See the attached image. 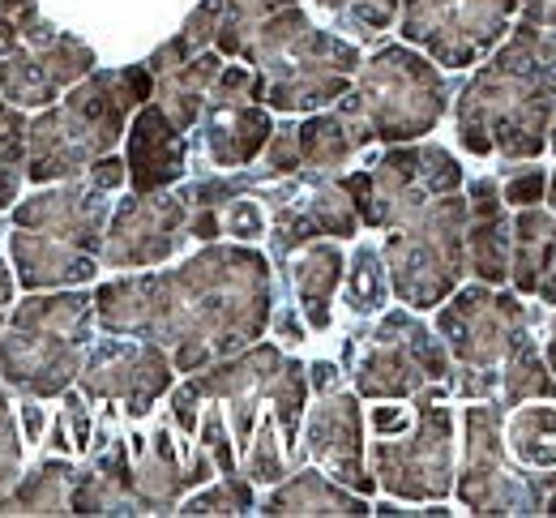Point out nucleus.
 Listing matches in <instances>:
<instances>
[{
	"mask_svg": "<svg viewBox=\"0 0 556 518\" xmlns=\"http://www.w3.org/2000/svg\"><path fill=\"white\" fill-rule=\"evenodd\" d=\"M90 296L103 334L150 339L189 377L270 334L278 283L266 249L210 240L172 270H121Z\"/></svg>",
	"mask_w": 556,
	"mask_h": 518,
	"instance_id": "1",
	"label": "nucleus"
},
{
	"mask_svg": "<svg viewBox=\"0 0 556 518\" xmlns=\"http://www.w3.org/2000/svg\"><path fill=\"white\" fill-rule=\"evenodd\" d=\"M454 90V134L476 159H544L556 116V30L514 17L509 35Z\"/></svg>",
	"mask_w": 556,
	"mask_h": 518,
	"instance_id": "2",
	"label": "nucleus"
},
{
	"mask_svg": "<svg viewBox=\"0 0 556 518\" xmlns=\"http://www.w3.org/2000/svg\"><path fill=\"white\" fill-rule=\"evenodd\" d=\"M125 185V159L112 150L81 176L35 185L13 202L9 215V262L22 292L86 288L99 279V249L112 219V193Z\"/></svg>",
	"mask_w": 556,
	"mask_h": 518,
	"instance_id": "3",
	"label": "nucleus"
},
{
	"mask_svg": "<svg viewBox=\"0 0 556 518\" xmlns=\"http://www.w3.org/2000/svg\"><path fill=\"white\" fill-rule=\"evenodd\" d=\"M154 94V77L141 65L90 70L81 81L39 108L26 129V180L52 185L81 176L94 159L121 150L129 116Z\"/></svg>",
	"mask_w": 556,
	"mask_h": 518,
	"instance_id": "4",
	"label": "nucleus"
},
{
	"mask_svg": "<svg viewBox=\"0 0 556 518\" xmlns=\"http://www.w3.org/2000/svg\"><path fill=\"white\" fill-rule=\"evenodd\" d=\"M262 77V103L278 116H308L339 103L364 61L359 43L308 17L304 0L253 26L240 56Z\"/></svg>",
	"mask_w": 556,
	"mask_h": 518,
	"instance_id": "5",
	"label": "nucleus"
},
{
	"mask_svg": "<svg viewBox=\"0 0 556 518\" xmlns=\"http://www.w3.org/2000/svg\"><path fill=\"white\" fill-rule=\"evenodd\" d=\"M454 386H428L416 399H377L364 416L372 429L368 471L377 493L428 506L454 497L458 471V412L450 407Z\"/></svg>",
	"mask_w": 556,
	"mask_h": 518,
	"instance_id": "6",
	"label": "nucleus"
},
{
	"mask_svg": "<svg viewBox=\"0 0 556 518\" xmlns=\"http://www.w3.org/2000/svg\"><path fill=\"white\" fill-rule=\"evenodd\" d=\"M94 330V296L86 288L26 292L0 326V386L61 399L81 372Z\"/></svg>",
	"mask_w": 556,
	"mask_h": 518,
	"instance_id": "7",
	"label": "nucleus"
},
{
	"mask_svg": "<svg viewBox=\"0 0 556 518\" xmlns=\"http://www.w3.org/2000/svg\"><path fill=\"white\" fill-rule=\"evenodd\" d=\"M458 81L463 74L450 77L419 48L394 39L359 61L355 81L339 99V108L364 121V129L372 134V147L419 142L450 116Z\"/></svg>",
	"mask_w": 556,
	"mask_h": 518,
	"instance_id": "8",
	"label": "nucleus"
},
{
	"mask_svg": "<svg viewBox=\"0 0 556 518\" xmlns=\"http://www.w3.org/2000/svg\"><path fill=\"white\" fill-rule=\"evenodd\" d=\"M540 304H527L509 283H458L450 296L432 308V330L441 334L454 361V399H496L501 390V361L518 330L535 321Z\"/></svg>",
	"mask_w": 556,
	"mask_h": 518,
	"instance_id": "9",
	"label": "nucleus"
},
{
	"mask_svg": "<svg viewBox=\"0 0 556 518\" xmlns=\"http://www.w3.org/2000/svg\"><path fill=\"white\" fill-rule=\"evenodd\" d=\"M467 193H441L386 227L381 262L390 296L416 313H432L458 283H467Z\"/></svg>",
	"mask_w": 556,
	"mask_h": 518,
	"instance_id": "10",
	"label": "nucleus"
},
{
	"mask_svg": "<svg viewBox=\"0 0 556 518\" xmlns=\"http://www.w3.org/2000/svg\"><path fill=\"white\" fill-rule=\"evenodd\" d=\"M351 390L364 403L377 399H416L428 386H454V361L441 334L407 304H386L372 326L351 330L343 348Z\"/></svg>",
	"mask_w": 556,
	"mask_h": 518,
	"instance_id": "11",
	"label": "nucleus"
},
{
	"mask_svg": "<svg viewBox=\"0 0 556 518\" xmlns=\"http://www.w3.org/2000/svg\"><path fill=\"white\" fill-rule=\"evenodd\" d=\"M339 180L355 202L359 227L386 231L403 215L419 211L424 202H432L441 193H458L467 185V172L454 150L419 138V142L386 147L368 167H348Z\"/></svg>",
	"mask_w": 556,
	"mask_h": 518,
	"instance_id": "12",
	"label": "nucleus"
},
{
	"mask_svg": "<svg viewBox=\"0 0 556 518\" xmlns=\"http://www.w3.org/2000/svg\"><path fill=\"white\" fill-rule=\"evenodd\" d=\"M463 450L454 471V502L467 515H544V493L514 467L505 450V407L496 399H471L458 416Z\"/></svg>",
	"mask_w": 556,
	"mask_h": 518,
	"instance_id": "13",
	"label": "nucleus"
},
{
	"mask_svg": "<svg viewBox=\"0 0 556 518\" xmlns=\"http://www.w3.org/2000/svg\"><path fill=\"white\" fill-rule=\"evenodd\" d=\"M275 129V112L262 103V77L257 70H249L244 61H227L218 77L210 81L206 103L198 125L189 129V159L198 154L206 167L198 172H240L253 167L257 154L270 142Z\"/></svg>",
	"mask_w": 556,
	"mask_h": 518,
	"instance_id": "14",
	"label": "nucleus"
},
{
	"mask_svg": "<svg viewBox=\"0 0 556 518\" xmlns=\"http://www.w3.org/2000/svg\"><path fill=\"white\" fill-rule=\"evenodd\" d=\"M518 0H403L399 39L445 74H467L509 35Z\"/></svg>",
	"mask_w": 556,
	"mask_h": 518,
	"instance_id": "15",
	"label": "nucleus"
},
{
	"mask_svg": "<svg viewBox=\"0 0 556 518\" xmlns=\"http://www.w3.org/2000/svg\"><path fill=\"white\" fill-rule=\"evenodd\" d=\"M73 386L86 394V403H121L129 420H146L154 403L176 386V365L150 339L94 334Z\"/></svg>",
	"mask_w": 556,
	"mask_h": 518,
	"instance_id": "16",
	"label": "nucleus"
},
{
	"mask_svg": "<svg viewBox=\"0 0 556 518\" xmlns=\"http://www.w3.org/2000/svg\"><path fill=\"white\" fill-rule=\"evenodd\" d=\"M189 244V211L176 189L159 193H125L112 206L103 231L99 266L103 270H150L172 262Z\"/></svg>",
	"mask_w": 556,
	"mask_h": 518,
	"instance_id": "17",
	"label": "nucleus"
},
{
	"mask_svg": "<svg viewBox=\"0 0 556 518\" xmlns=\"http://www.w3.org/2000/svg\"><path fill=\"white\" fill-rule=\"evenodd\" d=\"M300 463L321 467L330 480L348 484L359 497H377V480L368 471V420L364 399L355 390L313 394L300 425Z\"/></svg>",
	"mask_w": 556,
	"mask_h": 518,
	"instance_id": "18",
	"label": "nucleus"
},
{
	"mask_svg": "<svg viewBox=\"0 0 556 518\" xmlns=\"http://www.w3.org/2000/svg\"><path fill=\"white\" fill-rule=\"evenodd\" d=\"M138 515H176L180 497L214 480V458L198 438L176 442V425H154L150 438H129Z\"/></svg>",
	"mask_w": 556,
	"mask_h": 518,
	"instance_id": "19",
	"label": "nucleus"
},
{
	"mask_svg": "<svg viewBox=\"0 0 556 518\" xmlns=\"http://www.w3.org/2000/svg\"><path fill=\"white\" fill-rule=\"evenodd\" d=\"M90 70H99L94 48L70 30H56L43 43H30V48L0 56V94L13 108L39 112V108L56 103L73 81H81Z\"/></svg>",
	"mask_w": 556,
	"mask_h": 518,
	"instance_id": "20",
	"label": "nucleus"
},
{
	"mask_svg": "<svg viewBox=\"0 0 556 518\" xmlns=\"http://www.w3.org/2000/svg\"><path fill=\"white\" fill-rule=\"evenodd\" d=\"M125 185L129 193H159L176 189L189 176V134L176 129V121L146 99L138 112L129 116L125 129Z\"/></svg>",
	"mask_w": 556,
	"mask_h": 518,
	"instance_id": "21",
	"label": "nucleus"
},
{
	"mask_svg": "<svg viewBox=\"0 0 556 518\" xmlns=\"http://www.w3.org/2000/svg\"><path fill=\"white\" fill-rule=\"evenodd\" d=\"M343 270H348L343 240H330V236L300 244L275 266V283H282L278 300H291L300 308L308 334H326L334 326V300L343 288Z\"/></svg>",
	"mask_w": 556,
	"mask_h": 518,
	"instance_id": "22",
	"label": "nucleus"
},
{
	"mask_svg": "<svg viewBox=\"0 0 556 518\" xmlns=\"http://www.w3.org/2000/svg\"><path fill=\"white\" fill-rule=\"evenodd\" d=\"M467 193V279L505 288L509 283V244H514V211L501 198V176L484 172L463 185Z\"/></svg>",
	"mask_w": 556,
	"mask_h": 518,
	"instance_id": "23",
	"label": "nucleus"
},
{
	"mask_svg": "<svg viewBox=\"0 0 556 518\" xmlns=\"http://www.w3.org/2000/svg\"><path fill=\"white\" fill-rule=\"evenodd\" d=\"M509 288L522 300L556 308V215L548 206L514 211Z\"/></svg>",
	"mask_w": 556,
	"mask_h": 518,
	"instance_id": "24",
	"label": "nucleus"
},
{
	"mask_svg": "<svg viewBox=\"0 0 556 518\" xmlns=\"http://www.w3.org/2000/svg\"><path fill=\"white\" fill-rule=\"evenodd\" d=\"M70 515H138L134 506V450L129 438L90 445V463L73 471Z\"/></svg>",
	"mask_w": 556,
	"mask_h": 518,
	"instance_id": "25",
	"label": "nucleus"
},
{
	"mask_svg": "<svg viewBox=\"0 0 556 518\" xmlns=\"http://www.w3.org/2000/svg\"><path fill=\"white\" fill-rule=\"evenodd\" d=\"M253 515L287 518V515H334V518H359L372 515V497L351 493L348 484L330 480L321 467L300 463L295 471H287L278 484L266 489V497H257Z\"/></svg>",
	"mask_w": 556,
	"mask_h": 518,
	"instance_id": "26",
	"label": "nucleus"
},
{
	"mask_svg": "<svg viewBox=\"0 0 556 518\" xmlns=\"http://www.w3.org/2000/svg\"><path fill=\"white\" fill-rule=\"evenodd\" d=\"M295 142H300V172L343 176L351 163L372 147V134L364 129V121H355L339 103H330V108L295 121Z\"/></svg>",
	"mask_w": 556,
	"mask_h": 518,
	"instance_id": "27",
	"label": "nucleus"
},
{
	"mask_svg": "<svg viewBox=\"0 0 556 518\" xmlns=\"http://www.w3.org/2000/svg\"><path fill=\"white\" fill-rule=\"evenodd\" d=\"M505 450L514 467L540 489H556V403L553 399H527L505 412Z\"/></svg>",
	"mask_w": 556,
	"mask_h": 518,
	"instance_id": "28",
	"label": "nucleus"
},
{
	"mask_svg": "<svg viewBox=\"0 0 556 518\" xmlns=\"http://www.w3.org/2000/svg\"><path fill=\"white\" fill-rule=\"evenodd\" d=\"M223 65H227V56H223L218 48H206V52H198V56L172 65V70H159V74H150L154 77V94H150V99L176 121V129L189 134V129L198 125V116H202L210 81L218 77Z\"/></svg>",
	"mask_w": 556,
	"mask_h": 518,
	"instance_id": "29",
	"label": "nucleus"
},
{
	"mask_svg": "<svg viewBox=\"0 0 556 518\" xmlns=\"http://www.w3.org/2000/svg\"><path fill=\"white\" fill-rule=\"evenodd\" d=\"M544 321V304L535 313V321H527L518 330V339L509 343L505 361H501V390H496V403L509 412L527 399H553L556 403V377L544 361V343H540V326Z\"/></svg>",
	"mask_w": 556,
	"mask_h": 518,
	"instance_id": "30",
	"label": "nucleus"
},
{
	"mask_svg": "<svg viewBox=\"0 0 556 518\" xmlns=\"http://www.w3.org/2000/svg\"><path fill=\"white\" fill-rule=\"evenodd\" d=\"M73 471H77V463L70 454L39 458L26 476H17V484L0 502V515H70Z\"/></svg>",
	"mask_w": 556,
	"mask_h": 518,
	"instance_id": "31",
	"label": "nucleus"
},
{
	"mask_svg": "<svg viewBox=\"0 0 556 518\" xmlns=\"http://www.w3.org/2000/svg\"><path fill=\"white\" fill-rule=\"evenodd\" d=\"M343 304H348L351 317H377L386 304H390V275H386V262H381V244L372 240H359L351 249L348 270H343Z\"/></svg>",
	"mask_w": 556,
	"mask_h": 518,
	"instance_id": "32",
	"label": "nucleus"
},
{
	"mask_svg": "<svg viewBox=\"0 0 556 518\" xmlns=\"http://www.w3.org/2000/svg\"><path fill=\"white\" fill-rule=\"evenodd\" d=\"M257 510V484L244 476V471H231V476H218L206 480L202 489L185 493L176 515L185 518H202V515H253Z\"/></svg>",
	"mask_w": 556,
	"mask_h": 518,
	"instance_id": "33",
	"label": "nucleus"
},
{
	"mask_svg": "<svg viewBox=\"0 0 556 518\" xmlns=\"http://www.w3.org/2000/svg\"><path fill=\"white\" fill-rule=\"evenodd\" d=\"M313 4L334 22V30H343L355 43H377L399 22L403 9V0H313Z\"/></svg>",
	"mask_w": 556,
	"mask_h": 518,
	"instance_id": "34",
	"label": "nucleus"
},
{
	"mask_svg": "<svg viewBox=\"0 0 556 518\" xmlns=\"http://www.w3.org/2000/svg\"><path fill=\"white\" fill-rule=\"evenodd\" d=\"M240 471H244L257 489H270V484H278L287 471H295L291 450L282 445V433H278L275 412H262V420H257L253 438H249L244 454H240Z\"/></svg>",
	"mask_w": 556,
	"mask_h": 518,
	"instance_id": "35",
	"label": "nucleus"
},
{
	"mask_svg": "<svg viewBox=\"0 0 556 518\" xmlns=\"http://www.w3.org/2000/svg\"><path fill=\"white\" fill-rule=\"evenodd\" d=\"M287 4H300V0H223V17H218V35H214V48L236 61L244 39L253 35L257 22H266L270 13L287 9Z\"/></svg>",
	"mask_w": 556,
	"mask_h": 518,
	"instance_id": "36",
	"label": "nucleus"
},
{
	"mask_svg": "<svg viewBox=\"0 0 556 518\" xmlns=\"http://www.w3.org/2000/svg\"><path fill=\"white\" fill-rule=\"evenodd\" d=\"M56 26L43 17L39 0H0V56L52 39Z\"/></svg>",
	"mask_w": 556,
	"mask_h": 518,
	"instance_id": "37",
	"label": "nucleus"
},
{
	"mask_svg": "<svg viewBox=\"0 0 556 518\" xmlns=\"http://www.w3.org/2000/svg\"><path fill=\"white\" fill-rule=\"evenodd\" d=\"M262 185V180H257ZM257 185L227 198L214 215H218V236L223 240H240V244H257L266 240V227H270V215H266V202L257 198Z\"/></svg>",
	"mask_w": 556,
	"mask_h": 518,
	"instance_id": "38",
	"label": "nucleus"
},
{
	"mask_svg": "<svg viewBox=\"0 0 556 518\" xmlns=\"http://www.w3.org/2000/svg\"><path fill=\"white\" fill-rule=\"evenodd\" d=\"M501 198L509 211H522V206H544V193H548V167L540 159H522V163H501Z\"/></svg>",
	"mask_w": 556,
	"mask_h": 518,
	"instance_id": "39",
	"label": "nucleus"
},
{
	"mask_svg": "<svg viewBox=\"0 0 556 518\" xmlns=\"http://www.w3.org/2000/svg\"><path fill=\"white\" fill-rule=\"evenodd\" d=\"M198 442L206 445V454L214 458V471L218 476H231V471H240V454H236V438H231V429H227V416H223V407L206 399L202 403V416H198V433H193Z\"/></svg>",
	"mask_w": 556,
	"mask_h": 518,
	"instance_id": "40",
	"label": "nucleus"
},
{
	"mask_svg": "<svg viewBox=\"0 0 556 518\" xmlns=\"http://www.w3.org/2000/svg\"><path fill=\"white\" fill-rule=\"evenodd\" d=\"M257 180H282V176H295L300 172V142H295V116H282L270 129V142L257 154L253 163Z\"/></svg>",
	"mask_w": 556,
	"mask_h": 518,
	"instance_id": "41",
	"label": "nucleus"
},
{
	"mask_svg": "<svg viewBox=\"0 0 556 518\" xmlns=\"http://www.w3.org/2000/svg\"><path fill=\"white\" fill-rule=\"evenodd\" d=\"M22 433H17V407L9 403V386H0V502L22 476Z\"/></svg>",
	"mask_w": 556,
	"mask_h": 518,
	"instance_id": "42",
	"label": "nucleus"
},
{
	"mask_svg": "<svg viewBox=\"0 0 556 518\" xmlns=\"http://www.w3.org/2000/svg\"><path fill=\"white\" fill-rule=\"evenodd\" d=\"M61 399H65L61 416H65V429H70V438H73V450H77V454H86L90 442H94V438H90V433H94V425H90V412H86V394H81L77 386H70Z\"/></svg>",
	"mask_w": 556,
	"mask_h": 518,
	"instance_id": "43",
	"label": "nucleus"
},
{
	"mask_svg": "<svg viewBox=\"0 0 556 518\" xmlns=\"http://www.w3.org/2000/svg\"><path fill=\"white\" fill-rule=\"evenodd\" d=\"M270 334L282 343H304L308 339V326L300 317V308L291 300H275V313H270Z\"/></svg>",
	"mask_w": 556,
	"mask_h": 518,
	"instance_id": "44",
	"label": "nucleus"
},
{
	"mask_svg": "<svg viewBox=\"0 0 556 518\" xmlns=\"http://www.w3.org/2000/svg\"><path fill=\"white\" fill-rule=\"evenodd\" d=\"M17 416H22V442H43V429H48V412H43V399H30V394H22V403H17Z\"/></svg>",
	"mask_w": 556,
	"mask_h": 518,
	"instance_id": "45",
	"label": "nucleus"
},
{
	"mask_svg": "<svg viewBox=\"0 0 556 518\" xmlns=\"http://www.w3.org/2000/svg\"><path fill=\"white\" fill-rule=\"evenodd\" d=\"M22 185H26V163H9V159H0V211H13Z\"/></svg>",
	"mask_w": 556,
	"mask_h": 518,
	"instance_id": "46",
	"label": "nucleus"
},
{
	"mask_svg": "<svg viewBox=\"0 0 556 518\" xmlns=\"http://www.w3.org/2000/svg\"><path fill=\"white\" fill-rule=\"evenodd\" d=\"M518 22L556 30V0H518Z\"/></svg>",
	"mask_w": 556,
	"mask_h": 518,
	"instance_id": "47",
	"label": "nucleus"
},
{
	"mask_svg": "<svg viewBox=\"0 0 556 518\" xmlns=\"http://www.w3.org/2000/svg\"><path fill=\"white\" fill-rule=\"evenodd\" d=\"M343 377H348V372L339 369L334 361H313V365H308V390H313V394L339 390V386H343Z\"/></svg>",
	"mask_w": 556,
	"mask_h": 518,
	"instance_id": "48",
	"label": "nucleus"
},
{
	"mask_svg": "<svg viewBox=\"0 0 556 518\" xmlns=\"http://www.w3.org/2000/svg\"><path fill=\"white\" fill-rule=\"evenodd\" d=\"M13 270H9V262L0 257V326H4V317H9V304H13Z\"/></svg>",
	"mask_w": 556,
	"mask_h": 518,
	"instance_id": "49",
	"label": "nucleus"
},
{
	"mask_svg": "<svg viewBox=\"0 0 556 518\" xmlns=\"http://www.w3.org/2000/svg\"><path fill=\"white\" fill-rule=\"evenodd\" d=\"M52 454H73V438H70V429H65V416H56L52 420Z\"/></svg>",
	"mask_w": 556,
	"mask_h": 518,
	"instance_id": "50",
	"label": "nucleus"
},
{
	"mask_svg": "<svg viewBox=\"0 0 556 518\" xmlns=\"http://www.w3.org/2000/svg\"><path fill=\"white\" fill-rule=\"evenodd\" d=\"M544 361H548V369H553L556 377V308H548V330H544Z\"/></svg>",
	"mask_w": 556,
	"mask_h": 518,
	"instance_id": "51",
	"label": "nucleus"
},
{
	"mask_svg": "<svg viewBox=\"0 0 556 518\" xmlns=\"http://www.w3.org/2000/svg\"><path fill=\"white\" fill-rule=\"evenodd\" d=\"M544 206L556 215V167H548V193H544Z\"/></svg>",
	"mask_w": 556,
	"mask_h": 518,
	"instance_id": "52",
	"label": "nucleus"
},
{
	"mask_svg": "<svg viewBox=\"0 0 556 518\" xmlns=\"http://www.w3.org/2000/svg\"><path fill=\"white\" fill-rule=\"evenodd\" d=\"M544 515L556 518V489H553V493H544Z\"/></svg>",
	"mask_w": 556,
	"mask_h": 518,
	"instance_id": "53",
	"label": "nucleus"
},
{
	"mask_svg": "<svg viewBox=\"0 0 556 518\" xmlns=\"http://www.w3.org/2000/svg\"><path fill=\"white\" fill-rule=\"evenodd\" d=\"M548 150L556 154V116H553V129H548Z\"/></svg>",
	"mask_w": 556,
	"mask_h": 518,
	"instance_id": "54",
	"label": "nucleus"
},
{
	"mask_svg": "<svg viewBox=\"0 0 556 518\" xmlns=\"http://www.w3.org/2000/svg\"><path fill=\"white\" fill-rule=\"evenodd\" d=\"M0 227H4V223H0Z\"/></svg>",
	"mask_w": 556,
	"mask_h": 518,
	"instance_id": "55",
	"label": "nucleus"
}]
</instances>
